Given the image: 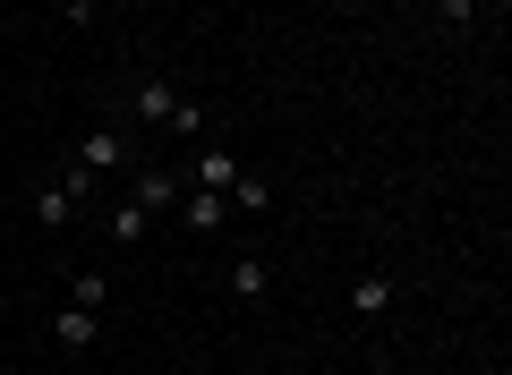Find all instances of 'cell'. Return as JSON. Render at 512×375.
Instances as JSON below:
<instances>
[{
    "mask_svg": "<svg viewBox=\"0 0 512 375\" xmlns=\"http://www.w3.org/2000/svg\"><path fill=\"white\" fill-rule=\"evenodd\" d=\"M478 18V0H444V26H470Z\"/></svg>",
    "mask_w": 512,
    "mask_h": 375,
    "instance_id": "5bb4252c",
    "label": "cell"
},
{
    "mask_svg": "<svg viewBox=\"0 0 512 375\" xmlns=\"http://www.w3.org/2000/svg\"><path fill=\"white\" fill-rule=\"evenodd\" d=\"M35 222H43V231H69V222H77V179L69 171L35 188Z\"/></svg>",
    "mask_w": 512,
    "mask_h": 375,
    "instance_id": "3957f363",
    "label": "cell"
},
{
    "mask_svg": "<svg viewBox=\"0 0 512 375\" xmlns=\"http://www.w3.org/2000/svg\"><path fill=\"white\" fill-rule=\"evenodd\" d=\"M350 316H359V324L393 316V273H359V282H350Z\"/></svg>",
    "mask_w": 512,
    "mask_h": 375,
    "instance_id": "5b68a950",
    "label": "cell"
},
{
    "mask_svg": "<svg viewBox=\"0 0 512 375\" xmlns=\"http://www.w3.org/2000/svg\"><path fill=\"white\" fill-rule=\"evenodd\" d=\"M86 9H103V0H86Z\"/></svg>",
    "mask_w": 512,
    "mask_h": 375,
    "instance_id": "9a60e30c",
    "label": "cell"
},
{
    "mask_svg": "<svg viewBox=\"0 0 512 375\" xmlns=\"http://www.w3.org/2000/svg\"><path fill=\"white\" fill-rule=\"evenodd\" d=\"M128 197L146 205V214H171V205L188 197V171H163V162H154V171H137V179H128Z\"/></svg>",
    "mask_w": 512,
    "mask_h": 375,
    "instance_id": "7a4b0ae2",
    "label": "cell"
},
{
    "mask_svg": "<svg viewBox=\"0 0 512 375\" xmlns=\"http://www.w3.org/2000/svg\"><path fill=\"white\" fill-rule=\"evenodd\" d=\"M222 205H231V197H214V188H188V197H180V222H188V231H222Z\"/></svg>",
    "mask_w": 512,
    "mask_h": 375,
    "instance_id": "9c48e42d",
    "label": "cell"
},
{
    "mask_svg": "<svg viewBox=\"0 0 512 375\" xmlns=\"http://www.w3.org/2000/svg\"><path fill=\"white\" fill-rule=\"evenodd\" d=\"M52 341H60V350H94V341H103V316H94V307H60Z\"/></svg>",
    "mask_w": 512,
    "mask_h": 375,
    "instance_id": "52a82bcc",
    "label": "cell"
},
{
    "mask_svg": "<svg viewBox=\"0 0 512 375\" xmlns=\"http://www.w3.org/2000/svg\"><path fill=\"white\" fill-rule=\"evenodd\" d=\"M103 299H111L103 273H69V307H94V316H103Z\"/></svg>",
    "mask_w": 512,
    "mask_h": 375,
    "instance_id": "7c38bea8",
    "label": "cell"
},
{
    "mask_svg": "<svg viewBox=\"0 0 512 375\" xmlns=\"http://www.w3.org/2000/svg\"><path fill=\"white\" fill-rule=\"evenodd\" d=\"M171 128H180V137H205V103H188V94H180V111H171Z\"/></svg>",
    "mask_w": 512,
    "mask_h": 375,
    "instance_id": "4fadbf2b",
    "label": "cell"
},
{
    "mask_svg": "<svg viewBox=\"0 0 512 375\" xmlns=\"http://www.w3.org/2000/svg\"><path fill=\"white\" fill-rule=\"evenodd\" d=\"M128 111H137V120H154V128H171V111H180V86H171V77H146V86L128 94Z\"/></svg>",
    "mask_w": 512,
    "mask_h": 375,
    "instance_id": "8992f818",
    "label": "cell"
},
{
    "mask_svg": "<svg viewBox=\"0 0 512 375\" xmlns=\"http://www.w3.org/2000/svg\"><path fill=\"white\" fill-rule=\"evenodd\" d=\"M111 171H128V128H86V137H77V154H69L77 197H86L94 179H111Z\"/></svg>",
    "mask_w": 512,
    "mask_h": 375,
    "instance_id": "6da1fadb",
    "label": "cell"
},
{
    "mask_svg": "<svg viewBox=\"0 0 512 375\" xmlns=\"http://www.w3.org/2000/svg\"><path fill=\"white\" fill-rule=\"evenodd\" d=\"M231 179H239V154H231V145H197V162H188V188H214V197H222Z\"/></svg>",
    "mask_w": 512,
    "mask_h": 375,
    "instance_id": "277c9868",
    "label": "cell"
},
{
    "mask_svg": "<svg viewBox=\"0 0 512 375\" xmlns=\"http://www.w3.org/2000/svg\"><path fill=\"white\" fill-rule=\"evenodd\" d=\"M265 290H274V265H265V256H231V299H265Z\"/></svg>",
    "mask_w": 512,
    "mask_h": 375,
    "instance_id": "ba28073f",
    "label": "cell"
},
{
    "mask_svg": "<svg viewBox=\"0 0 512 375\" xmlns=\"http://www.w3.org/2000/svg\"><path fill=\"white\" fill-rule=\"evenodd\" d=\"M146 205H137V197H120V205H111V248H137V239H146Z\"/></svg>",
    "mask_w": 512,
    "mask_h": 375,
    "instance_id": "30bf717a",
    "label": "cell"
},
{
    "mask_svg": "<svg viewBox=\"0 0 512 375\" xmlns=\"http://www.w3.org/2000/svg\"><path fill=\"white\" fill-rule=\"evenodd\" d=\"M222 197H231V205H248V214H265V205H274V188H265V179H256V171H239L231 188H222Z\"/></svg>",
    "mask_w": 512,
    "mask_h": 375,
    "instance_id": "8fae6325",
    "label": "cell"
}]
</instances>
